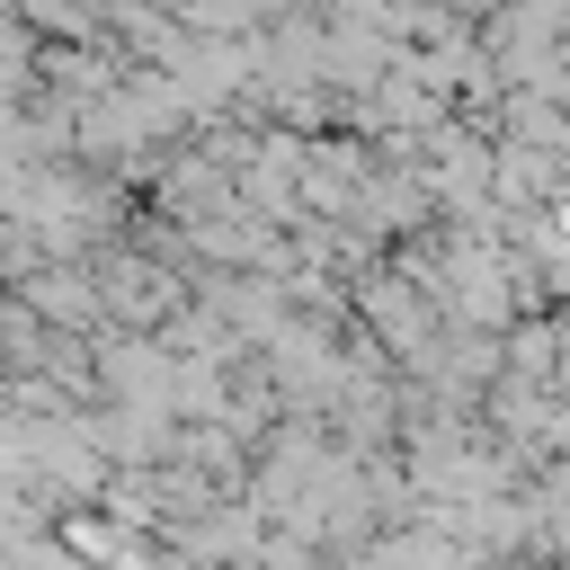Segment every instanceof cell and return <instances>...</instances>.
<instances>
[{
    "label": "cell",
    "instance_id": "1",
    "mask_svg": "<svg viewBox=\"0 0 570 570\" xmlns=\"http://www.w3.org/2000/svg\"><path fill=\"white\" fill-rule=\"evenodd\" d=\"M18 294H27V312H36L45 330H62V321H71V330H98V321H107V312H98V285H89V258H45V267H27Z\"/></svg>",
    "mask_w": 570,
    "mask_h": 570
}]
</instances>
